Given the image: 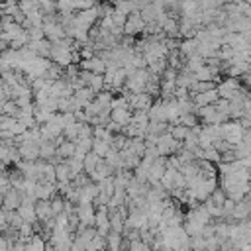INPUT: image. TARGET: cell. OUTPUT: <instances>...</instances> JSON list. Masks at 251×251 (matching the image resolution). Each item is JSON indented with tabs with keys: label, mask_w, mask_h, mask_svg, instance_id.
Segmentation results:
<instances>
[{
	"label": "cell",
	"mask_w": 251,
	"mask_h": 251,
	"mask_svg": "<svg viewBox=\"0 0 251 251\" xmlns=\"http://www.w3.org/2000/svg\"><path fill=\"white\" fill-rule=\"evenodd\" d=\"M112 98H114V94H112V90H100L98 94H94V100L102 106V108H110V102H112Z\"/></svg>",
	"instance_id": "obj_31"
},
{
	"label": "cell",
	"mask_w": 251,
	"mask_h": 251,
	"mask_svg": "<svg viewBox=\"0 0 251 251\" xmlns=\"http://www.w3.org/2000/svg\"><path fill=\"white\" fill-rule=\"evenodd\" d=\"M192 102L196 108H202V106H208V104H214L218 100V92L216 88L214 90H206V92H196V94H190Z\"/></svg>",
	"instance_id": "obj_14"
},
{
	"label": "cell",
	"mask_w": 251,
	"mask_h": 251,
	"mask_svg": "<svg viewBox=\"0 0 251 251\" xmlns=\"http://www.w3.org/2000/svg\"><path fill=\"white\" fill-rule=\"evenodd\" d=\"M249 208H251V202H249V194L243 196L239 202L233 204V212H231V222H237V220H247L249 218Z\"/></svg>",
	"instance_id": "obj_11"
},
{
	"label": "cell",
	"mask_w": 251,
	"mask_h": 251,
	"mask_svg": "<svg viewBox=\"0 0 251 251\" xmlns=\"http://www.w3.org/2000/svg\"><path fill=\"white\" fill-rule=\"evenodd\" d=\"M59 118H61V126H63V127H65V126H73V124H76L73 112H59Z\"/></svg>",
	"instance_id": "obj_43"
},
{
	"label": "cell",
	"mask_w": 251,
	"mask_h": 251,
	"mask_svg": "<svg viewBox=\"0 0 251 251\" xmlns=\"http://www.w3.org/2000/svg\"><path fill=\"white\" fill-rule=\"evenodd\" d=\"M55 182H71V171H69L65 159L55 165Z\"/></svg>",
	"instance_id": "obj_25"
},
{
	"label": "cell",
	"mask_w": 251,
	"mask_h": 251,
	"mask_svg": "<svg viewBox=\"0 0 251 251\" xmlns=\"http://www.w3.org/2000/svg\"><path fill=\"white\" fill-rule=\"evenodd\" d=\"M202 159H206V161H210V163L218 165V163H220V151H218V149H214V147L202 149Z\"/></svg>",
	"instance_id": "obj_40"
},
{
	"label": "cell",
	"mask_w": 251,
	"mask_h": 251,
	"mask_svg": "<svg viewBox=\"0 0 251 251\" xmlns=\"http://www.w3.org/2000/svg\"><path fill=\"white\" fill-rule=\"evenodd\" d=\"M71 53H73V51H71L69 47L61 45L59 41H57V43H51V49H49V61L65 69L67 65H71V63H73Z\"/></svg>",
	"instance_id": "obj_2"
},
{
	"label": "cell",
	"mask_w": 251,
	"mask_h": 251,
	"mask_svg": "<svg viewBox=\"0 0 251 251\" xmlns=\"http://www.w3.org/2000/svg\"><path fill=\"white\" fill-rule=\"evenodd\" d=\"M106 239V249L108 251H120V243H122V233L118 231H108Z\"/></svg>",
	"instance_id": "obj_29"
},
{
	"label": "cell",
	"mask_w": 251,
	"mask_h": 251,
	"mask_svg": "<svg viewBox=\"0 0 251 251\" xmlns=\"http://www.w3.org/2000/svg\"><path fill=\"white\" fill-rule=\"evenodd\" d=\"M165 157H155L153 161H151V165H149V169H147V182L153 186V184H157L159 182V178L163 176V173H165Z\"/></svg>",
	"instance_id": "obj_6"
},
{
	"label": "cell",
	"mask_w": 251,
	"mask_h": 251,
	"mask_svg": "<svg viewBox=\"0 0 251 251\" xmlns=\"http://www.w3.org/2000/svg\"><path fill=\"white\" fill-rule=\"evenodd\" d=\"M147 118H149L151 122H167V120H165V104H163L161 98L153 100V104H151L149 110H147Z\"/></svg>",
	"instance_id": "obj_17"
},
{
	"label": "cell",
	"mask_w": 251,
	"mask_h": 251,
	"mask_svg": "<svg viewBox=\"0 0 251 251\" xmlns=\"http://www.w3.org/2000/svg\"><path fill=\"white\" fill-rule=\"evenodd\" d=\"M196 47H198L196 39H194V37H188V39H180L176 51H178V55H180L182 59H186V57H190V55L196 53Z\"/></svg>",
	"instance_id": "obj_22"
},
{
	"label": "cell",
	"mask_w": 251,
	"mask_h": 251,
	"mask_svg": "<svg viewBox=\"0 0 251 251\" xmlns=\"http://www.w3.org/2000/svg\"><path fill=\"white\" fill-rule=\"evenodd\" d=\"M6 226H8V224H6V212L0 208V231H2Z\"/></svg>",
	"instance_id": "obj_49"
},
{
	"label": "cell",
	"mask_w": 251,
	"mask_h": 251,
	"mask_svg": "<svg viewBox=\"0 0 251 251\" xmlns=\"http://www.w3.org/2000/svg\"><path fill=\"white\" fill-rule=\"evenodd\" d=\"M94 204H76L75 214L82 226H94Z\"/></svg>",
	"instance_id": "obj_10"
},
{
	"label": "cell",
	"mask_w": 251,
	"mask_h": 251,
	"mask_svg": "<svg viewBox=\"0 0 251 251\" xmlns=\"http://www.w3.org/2000/svg\"><path fill=\"white\" fill-rule=\"evenodd\" d=\"M16 2H18V8L24 14H27V12H31V10L37 8V0H16Z\"/></svg>",
	"instance_id": "obj_41"
},
{
	"label": "cell",
	"mask_w": 251,
	"mask_h": 251,
	"mask_svg": "<svg viewBox=\"0 0 251 251\" xmlns=\"http://www.w3.org/2000/svg\"><path fill=\"white\" fill-rule=\"evenodd\" d=\"M33 198H27V196H22V202H20V206L16 208V212L20 214V218L24 220V222H29V224H33L37 218H35V210H33Z\"/></svg>",
	"instance_id": "obj_9"
},
{
	"label": "cell",
	"mask_w": 251,
	"mask_h": 251,
	"mask_svg": "<svg viewBox=\"0 0 251 251\" xmlns=\"http://www.w3.org/2000/svg\"><path fill=\"white\" fill-rule=\"evenodd\" d=\"M22 192L20 190H16V188H8L4 194H2V210L4 212H10V210H16L18 206H20V202H22Z\"/></svg>",
	"instance_id": "obj_8"
},
{
	"label": "cell",
	"mask_w": 251,
	"mask_h": 251,
	"mask_svg": "<svg viewBox=\"0 0 251 251\" xmlns=\"http://www.w3.org/2000/svg\"><path fill=\"white\" fill-rule=\"evenodd\" d=\"M98 251H108V249H106V247H102V249H98Z\"/></svg>",
	"instance_id": "obj_52"
},
{
	"label": "cell",
	"mask_w": 251,
	"mask_h": 251,
	"mask_svg": "<svg viewBox=\"0 0 251 251\" xmlns=\"http://www.w3.org/2000/svg\"><path fill=\"white\" fill-rule=\"evenodd\" d=\"M176 124H182V126H186V127H192V126H196V124H200V122H198L196 114L186 112V114H180V116H178V122H176Z\"/></svg>",
	"instance_id": "obj_38"
},
{
	"label": "cell",
	"mask_w": 251,
	"mask_h": 251,
	"mask_svg": "<svg viewBox=\"0 0 251 251\" xmlns=\"http://www.w3.org/2000/svg\"><path fill=\"white\" fill-rule=\"evenodd\" d=\"M110 18H112V24H114V25H122V27H124V24H126V14H122V12H118V10H112Z\"/></svg>",
	"instance_id": "obj_44"
},
{
	"label": "cell",
	"mask_w": 251,
	"mask_h": 251,
	"mask_svg": "<svg viewBox=\"0 0 251 251\" xmlns=\"http://www.w3.org/2000/svg\"><path fill=\"white\" fill-rule=\"evenodd\" d=\"M55 149H57V145L53 143V139H43V141H39V159L49 161V159L55 155Z\"/></svg>",
	"instance_id": "obj_23"
},
{
	"label": "cell",
	"mask_w": 251,
	"mask_h": 251,
	"mask_svg": "<svg viewBox=\"0 0 251 251\" xmlns=\"http://www.w3.org/2000/svg\"><path fill=\"white\" fill-rule=\"evenodd\" d=\"M78 69L88 71V73H94V75H102L106 71V63H104V59H100L98 55H94L90 59H80L78 61Z\"/></svg>",
	"instance_id": "obj_7"
},
{
	"label": "cell",
	"mask_w": 251,
	"mask_h": 251,
	"mask_svg": "<svg viewBox=\"0 0 251 251\" xmlns=\"http://www.w3.org/2000/svg\"><path fill=\"white\" fill-rule=\"evenodd\" d=\"M110 149V143L108 141H102V139H96V137H92V149L90 151H94L98 157H104V153Z\"/></svg>",
	"instance_id": "obj_34"
},
{
	"label": "cell",
	"mask_w": 251,
	"mask_h": 251,
	"mask_svg": "<svg viewBox=\"0 0 251 251\" xmlns=\"http://www.w3.org/2000/svg\"><path fill=\"white\" fill-rule=\"evenodd\" d=\"M108 224H110V231L122 233V229H124V218L118 214V210H108Z\"/></svg>",
	"instance_id": "obj_26"
},
{
	"label": "cell",
	"mask_w": 251,
	"mask_h": 251,
	"mask_svg": "<svg viewBox=\"0 0 251 251\" xmlns=\"http://www.w3.org/2000/svg\"><path fill=\"white\" fill-rule=\"evenodd\" d=\"M143 25L145 22L141 20L139 16V10H133L126 16V24H124V35H135V33H141L143 31Z\"/></svg>",
	"instance_id": "obj_5"
},
{
	"label": "cell",
	"mask_w": 251,
	"mask_h": 251,
	"mask_svg": "<svg viewBox=\"0 0 251 251\" xmlns=\"http://www.w3.org/2000/svg\"><path fill=\"white\" fill-rule=\"evenodd\" d=\"M129 124L133 127H137L139 131H147V124H149V118H147V112L143 110H131V118H129Z\"/></svg>",
	"instance_id": "obj_20"
},
{
	"label": "cell",
	"mask_w": 251,
	"mask_h": 251,
	"mask_svg": "<svg viewBox=\"0 0 251 251\" xmlns=\"http://www.w3.org/2000/svg\"><path fill=\"white\" fill-rule=\"evenodd\" d=\"M27 31V35H29V41H37V39H43V29L41 27H35V25H31L29 29H25Z\"/></svg>",
	"instance_id": "obj_45"
},
{
	"label": "cell",
	"mask_w": 251,
	"mask_h": 251,
	"mask_svg": "<svg viewBox=\"0 0 251 251\" xmlns=\"http://www.w3.org/2000/svg\"><path fill=\"white\" fill-rule=\"evenodd\" d=\"M86 86H88L94 94H98L100 90H104V76H102V75H94V73H92V75L88 76V80H86Z\"/></svg>",
	"instance_id": "obj_30"
},
{
	"label": "cell",
	"mask_w": 251,
	"mask_h": 251,
	"mask_svg": "<svg viewBox=\"0 0 251 251\" xmlns=\"http://www.w3.org/2000/svg\"><path fill=\"white\" fill-rule=\"evenodd\" d=\"M18 106H16V102L12 100V98H6L4 102H2V112L6 114V116H12V118H16L18 116Z\"/></svg>",
	"instance_id": "obj_37"
},
{
	"label": "cell",
	"mask_w": 251,
	"mask_h": 251,
	"mask_svg": "<svg viewBox=\"0 0 251 251\" xmlns=\"http://www.w3.org/2000/svg\"><path fill=\"white\" fill-rule=\"evenodd\" d=\"M198 147H200V149H208V147H212V139H210L208 135H204L202 131L198 133Z\"/></svg>",
	"instance_id": "obj_48"
},
{
	"label": "cell",
	"mask_w": 251,
	"mask_h": 251,
	"mask_svg": "<svg viewBox=\"0 0 251 251\" xmlns=\"http://www.w3.org/2000/svg\"><path fill=\"white\" fill-rule=\"evenodd\" d=\"M231 2H233V4H249L251 0H231Z\"/></svg>",
	"instance_id": "obj_51"
},
{
	"label": "cell",
	"mask_w": 251,
	"mask_h": 251,
	"mask_svg": "<svg viewBox=\"0 0 251 251\" xmlns=\"http://www.w3.org/2000/svg\"><path fill=\"white\" fill-rule=\"evenodd\" d=\"M188 247H190V251H204L206 249V239L202 235H192L188 239Z\"/></svg>",
	"instance_id": "obj_36"
},
{
	"label": "cell",
	"mask_w": 251,
	"mask_h": 251,
	"mask_svg": "<svg viewBox=\"0 0 251 251\" xmlns=\"http://www.w3.org/2000/svg\"><path fill=\"white\" fill-rule=\"evenodd\" d=\"M55 155H57V157H61V159H69V157H73V155H75V141L63 139V141L57 145Z\"/></svg>",
	"instance_id": "obj_24"
},
{
	"label": "cell",
	"mask_w": 251,
	"mask_h": 251,
	"mask_svg": "<svg viewBox=\"0 0 251 251\" xmlns=\"http://www.w3.org/2000/svg\"><path fill=\"white\" fill-rule=\"evenodd\" d=\"M173 186L175 188H184L186 186V180H184V176H182L180 171H175V175H173Z\"/></svg>",
	"instance_id": "obj_47"
},
{
	"label": "cell",
	"mask_w": 251,
	"mask_h": 251,
	"mask_svg": "<svg viewBox=\"0 0 251 251\" xmlns=\"http://www.w3.org/2000/svg\"><path fill=\"white\" fill-rule=\"evenodd\" d=\"M53 194H57L55 190V182H37L35 184V200H49Z\"/></svg>",
	"instance_id": "obj_18"
},
{
	"label": "cell",
	"mask_w": 251,
	"mask_h": 251,
	"mask_svg": "<svg viewBox=\"0 0 251 251\" xmlns=\"http://www.w3.org/2000/svg\"><path fill=\"white\" fill-rule=\"evenodd\" d=\"M22 161H37L39 159V145L35 143H22L16 147Z\"/></svg>",
	"instance_id": "obj_13"
},
{
	"label": "cell",
	"mask_w": 251,
	"mask_h": 251,
	"mask_svg": "<svg viewBox=\"0 0 251 251\" xmlns=\"http://www.w3.org/2000/svg\"><path fill=\"white\" fill-rule=\"evenodd\" d=\"M155 147H157V153H159L161 157H167V155L176 153V151L182 147V143H180V141H176V139H173V137H171V133H169V131H165V133L157 135Z\"/></svg>",
	"instance_id": "obj_1"
},
{
	"label": "cell",
	"mask_w": 251,
	"mask_h": 251,
	"mask_svg": "<svg viewBox=\"0 0 251 251\" xmlns=\"http://www.w3.org/2000/svg\"><path fill=\"white\" fill-rule=\"evenodd\" d=\"M75 149L80 153H88L92 149V137H82V139H75Z\"/></svg>",
	"instance_id": "obj_39"
},
{
	"label": "cell",
	"mask_w": 251,
	"mask_h": 251,
	"mask_svg": "<svg viewBox=\"0 0 251 251\" xmlns=\"http://www.w3.org/2000/svg\"><path fill=\"white\" fill-rule=\"evenodd\" d=\"M33 210H35V218H37L39 222H43V220H47V218H53L49 200H35V202H33Z\"/></svg>",
	"instance_id": "obj_21"
},
{
	"label": "cell",
	"mask_w": 251,
	"mask_h": 251,
	"mask_svg": "<svg viewBox=\"0 0 251 251\" xmlns=\"http://www.w3.org/2000/svg\"><path fill=\"white\" fill-rule=\"evenodd\" d=\"M220 127H222V139H226L227 143L235 145V143L241 141L243 129H241V126L237 124V120H227V122L220 124Z\"/></svg>",
	"instance_id": "obj_3"
},
{
	"label": "cell",
	"mask_w": 251,
	"mask_h": 251,
	"mask_svg": "<svg viewBox=\"0 0 251 251\" xmlns=\"http://www.w3.org/2000/svg\"><path fill=\"white\" fill-rule=\"evenodd\" d=\"M33 55H37V57H45V59H49V49H51V41H47L45 37L43 39H37V41H29L27 45H25Z\"/></svg>",
	"instance_id": "obj_15"
},
{
	"label": "cell",
	"mask_w": 251,
	"mask_h": 251,
	"mask_svg": "<svg viewBox=\"0 0 251 251\" xmlns=\"http://www.w3.org/2000/svg\"><path fill=\"white\" fill-rule=\"evenodd\" d=\"M35 233V229H33V224H29V222H24L20 227H18V235H20V239H24L25 243L29 241V237Z\"/></svg>",
	"instance_id": "obj_33"
},
{
	"label": "cell",
	"mask_w": 251,
	"mask_h": 251,
	"mask_svg": "<svg viewBox=\"0 0 251 251\" xmlns=\"http://www.w3.org/2000/svg\"><path fill=\"white\" fill-rule=\"evenodd\" d=\"M167 127H169V122H151V120H149V124H147V133L161 135V133L167 131Z\"/></svg>",
	"instance_id": "obj_32"
},
{
	"label": "cell",
	"mask_w": 251,
	"mask_h": 251,
	"mask_svg": "<svg viewBox=\"0 0 251 251\" xmlns=\"http://www.w3.org/2000/svg\"><path fill=\"white\" fill-rule=\"evenodd\" d=\"M100 159H102V157H98L94 151H88V153L84 155V159H82V173L90 175V173L94 171V167H96V163H98Z\"/></svg>",
	"instance_id": "obj_27"
},
{
	"label": "cell",
	"mask_w": 251,
	"mask_h": 251,
	"mask_svg": "<svg viewBox=\"0 0 251 251\" xmlns=\"http://www.w3.org/2000/svg\"><path fill=\"white\" fill-rule=\"evenodd\" d=\"M96 194H98V184L90 180L88 184L78 188V204H92Z\"/></svg>",
	"instance_id": "obj_12"
},
{
	"label": "cell",
	"mask_w": 251,
	"mask_h": 251,
	"mask_svg": "<svg viewBox=\"0 0 251 251\" xmlns=\"http://www.w3.org/2000/svg\"><path fill=\"white\" fill-rule=\"evenodd\" d=\"M53 220H55V227H63V229H67V224H69V214H67V212H59V214H55Z\"/></svg>",
	"instance_id": "obj_42"
},
{
	"label": "cell",
	"mask_w": 251,
	"mask_h": 251,
	"mask_svg": "<svg viewBox=\"0 0 251 251\" xmlns=\"http://www.w3.org/2000/svg\"><path fill=\"white\" fill-rule=\"evenodd\" d=\"M69 251H84V247H82L80 243H76V241H73V243H71V249H69Z\"/></svg>",
	"instance_id": "obj_50"
},
{
	"label": "cell",
	"mask_w": 251,
	"mask_h": 251,
	"mask_svg": "<svg viewBox=\"0 0 251 251\" xmlns=\"http://www.w3.org/2000/svg\"><path fill=\"white\" fill-rule=\"evenodd\" d=\"M153 100L155 98H151L147 92H129L127 94V106H129V110H143V112H147L149 110V106L153 104Z\"/></svg>",
	"instance_id": "obj_4"
},
{
	"label": "cell",
	"mask_w": 251,
	"mask_h": 251,
	"mask_svg": "<svg viewBox=\"0 0 251 251\" xmlns=\"http://www.w3.org/2000/svg\"><path fill=\"white\" fill-rule=\"evenodd\" d=\"M167 131L171 133V137H173V139L182 141V139L186 137V133H188V127H186V126H182V124H169Z\"/></svg>",
	"instance_id": "obj_28"
},
{
	"label": "cell",
	"mask_w": 251,
	"mask_h": 251,
	"mask_svg": "<svg viewBox=\"0 0 251 251\" xmlns=\"http://www.w3.org/2000/svg\"><path fill=\"white\" fill-rule=\"evenodd\" d=\"M129 118H131V110L127 106H120V108L110 110V120L116 122V124H120V126L129 124Z\"/></svg>",
	"instance_id": "obj_19"
},
{
	"label": "cell",
	"mask_w": 251,
	"mask_h": 251,
	"mask_svg": "<svg viewBox=\"0 0 251 251\" xmlns=\"http://www.w3.org/2000/svg\"><path fill=\"white\" fill-rule=\"evenodd\" d=\"M114 175V169L112 167H108L102 159L96 163V167H94V171L88 175V178L92 180V182H100L102 178H106V176H112Z\"/></svg>",
	"instance_id": "obj_16"
},
{
	"label": "cell",
	"mask_w": 251,
	"mask_h": 251,
	"mask_svg": "<svg viewBox=\"0 0 251 251\" xmlns=\"http://www.w3.org/2000/svg\"><path fill=\"white\" fill-rule=\"evenodd\" d=\"M6 224L10 226V227H14V229H18L22 224H24V220L20 218V214L16 212V210H10V212H6Z\"/></svg>",
	"instance_id": "obj_35"
},
{
	"label": "cell",
	"mask_w": 251,
	"mask_h": 251,
	"mask_svg": "<svg viewBox=\"0 0 251 251\" xmlns=\"http://www.w3.org/2000/svg\"><path fill=\"white\" fill-rule=\"evenodd\" d=\"M14 122H16V118L2 114V116H0V131H4V129H10V127L14 126Z\"/></svg>",
	"instance_id": "obj_46"
}]
</instances>
